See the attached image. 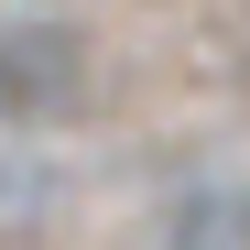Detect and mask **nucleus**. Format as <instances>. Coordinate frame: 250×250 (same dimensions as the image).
I'll list each match as a JSON object with an SVG mask.
<instances>
[{"label": "nucleus", "mask_w": 250, "mask_h": 250, "mask_svg": "<svg viewBox=\"0 0 250 250\" xmlns=\"http://www.w3.org/2000/svg\"><path fill=\"white\" fill-rule=\"evenodd\" d=\"M0 98H11L22 131H33V120H55V109H76V98H87V33L22 11L11 44H0Z\"/></svg>", "instance_id": "nucleus-1"}, {"label": "nucleus", "mask_w": 250, "mask_h": 250, "mask_svg": "<svg viewBox=\"0 0 250 250\" xmlns=\"http://www.w3.org/2000/svg\"><path fill=\"white\" fill-rule=\"evenodd\" d=\"M163 250H250V207L229 185H196L174 218H163Z\"/></svg>", "instance_id": "nucleus-2"}]
</instances>
